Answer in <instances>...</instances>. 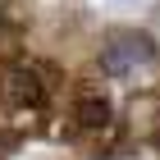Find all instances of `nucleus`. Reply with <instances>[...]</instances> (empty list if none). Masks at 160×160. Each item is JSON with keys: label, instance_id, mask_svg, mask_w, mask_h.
<instances>
[{"label": "nucleus", "instance_id": "3", "mask_svg": "<svg viewBox=\"0 0 160 160\" xmlns=\"http://www.w3.org/2000/svg\"><path fill=\"white\" fill-rule=\"evenodd\" d=\"M73 119L82 123V128H105V123H110V101L105 96H82L78 110H73Z\"/></svg>", "mask_w": 160, "mask_h": 160}, {"label": "nucleus", "instance_id": "1", "mask_svg": "<svg viewBox=\"0 0 160 160\" xmlns=\"http://www.w3.org/2000/svg\"><path fill=\"white\" fill-rule=\"evenodd\" d=\"M156 60V41L147 32H114L105 46H101V69L110 78H123V73H137Z\"/></svg>", "mask_w": 160, "mask_h": 160}, {"label": "nucleus", "instance_id": "2", "mask_svg": "<svg viewBox=\"0 0 160 160\" xmlns=\"http://www.w3.org/2000/svg\"><path fill=\"white\" fill-rule=\"evenodd\" d=\"M0 101H5L9 110H37L41 101H46V82H41V73L28 69V64L0 69Z\"/></svg>", "mask_w": 160, "mask_h": 160}]
</instances>
